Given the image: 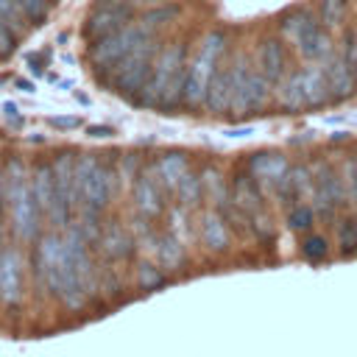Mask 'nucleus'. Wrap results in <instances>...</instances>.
I'll list each match as a JSON object with an SVG mask.
<instances>
[{
	"label": "nucleus",
	"mask_w": 357,
	"mask_h": 357,
	"mask_svg": "<svg viewBox=\"0 0 357 357\" xmlns=\"http://www.w3.org/2000/svg\"><path fill=\"white\" fill-rule=\"evenodd\" d=\"M226 50V33L223 31H209L201 39L198 56L187 64V78H184V103L187 106H201L206 100V89H209V78L218 67V59Z\"/></svg>",
	"instance_id": "1"
},
{
	"label": "nucleus",
	"mask_w": 357,
	"mask_h": 357,
	"mask_svg": "<svg viewBox=\"0 0 357 357\" xmlns=\"http://www.w3.org/2000/svg\"><path fill=\"white\" fill-rule=\"evenodd\" d=\"M324 73H326V84H329V98L332 100H346L351 98L354 86H357V75H354V67H351V59H349V50H337L321 61Z\"/></svg>",
	"instance_id": "9"
},
{
	"label": "nucleus",
	"mask_w": 357,
	"mask_h": 357,
	"mask_svg": "<svg viewBox=\"0 0 357 357\" xmlns=\"http://www.w3.org/2000/svg\"><path fill=\"white\" fill-rule=\"evenodd\" d=\"M301 89H304V103L307 106H324L329 98V84H326V73L321 64H310L301 67Z\"/></svg>",
	"instance_id": "12"
},
{
	"label": "nucleus",
	"mask_w": 357,
	"mask_h": 357,
	"mask_svg": "<svg viewBox=\"0 0 357 357\" xmlns=\"http://www.w3.org/2000/svg\"><path fill=\"white\" fill-rule=\"evenodd\" d=\"M0 296L8 304H17L20 301V262H17V254L14 251H8L0 259Z\"/></svg>",
	"instance_id": "19"
},
{
	"label": "nucleus",
	"mask_w": 357,
	"mask_h": 357,
	"mask_svg": "<svg viewBox=\"0 0 357 357\" xmlns=\"http://www.w3.org/2000/svg\"><path fill=\"white\" fill-rule=\"evenodd\" d=\"M293 45H296L298 56H301L304 61H310V64H321V61H326V59L335 53L332 31H326L321 22H315L312 28H307Z\"/></svg>",
	"instance_id": "10"
},
{
	"label": "nucleus",
	"mask_w": 357,
	"mask_h": 357,
	"mask_svg": "<svg viewBox=\"0 0 357 357\" xmlns=\"http://www.w3.org/2000/svg\"><path fill=\"white\" fill-rule=\"evenodd\" d=\"M156 53H159V42H156V33H151L123 61H117L112 67V73H114L112 81H114V86H117L120 95H126L131 100L139 98V92H142V86H145V81L151 75V67H153Z\"/></svg>",
	"instance_id": "3"
},
{
	"label": "nucleus",
	"mask_w": 357,
	"mask_h": 357,
	"mask_svg": "<svg viewBox=\"0 0 357 357\" xmlns=\"http://www.w3.org/2000/svg\"><path fill=\"white\" fill-rule=\"evenodd\" d=\"M212 112H223L231 103V64L229 67H215L212 78H209V89H206V100H204Z\"/></svg>",
	"instance_id": "14"
},
{
	"label": "nucleus",
	"mask_w": 357,
	"mask_h": 357,
	"mask_svg": "<svg viewBox=\"0 0 357 357\" xmlns=\"http://www.w3.org/2000/svg\"><path fill=\"white\" fill-rule=\"evenodd\" d=\"M234 204H237V209L248 212L251 218H254V215H259V212H265V209H262L259 181H257L251 173L237 176V181H234Z\"/></svg>",
	"instance_id": "15"
},
{
	"label": "nucleus",
	"mask_w": 357,
	"mask_h": 357,
	"mask_svg": "<svg viewBox=\"0 0 357 357\" xmlns=\"http://www.w3.org/2000/svg\"><path fill=\"white\" fill-rule=\"evenodd\" d=\"M301 251H304V257H307V259L318 262V259H324V257H326V240H324V237H318V234H312V237H307V240H304Z\"/></svg>",
	"instance_id": "30"
},
{
	"label": "nucleus",
	"mask_w": 357,
	"mask_h": 357,
	"mask_svg": "<svg viewBox=\"0 0 357 357\" xmlns=\"http://www.w3.org/2000/svg\"><path fill=\"white\" fill-rule=\"evenodd\" d=\"M187 173V156L184 153H165L156 162V178L167 187H176V181Z\"/></svg>",
	"instance_id": "21"
},
{
	"label": "nucleus",
	"mask_w": 357,
	"mask_h": 357,
	"mask_svg": "<svg viewBox=\"0 0 357 357\" xmlns=\"http://www.w3.org/2000/svg\"><path fill=\"white\" fill-rule=\"evenodd\" d=\"M318 22V14L312 11V8H290L287 14H282V20H279V33H282V39L284 42H296L307 28H312Z\"/></svg>",
	"instance_id": "16"
},
{
	"label": "nucleus",
	"mask_w": 357,
	"mask_h": 357,
	"mask_svg": "<svg viewBox=\"0 0 357 357\" xmlns=\"http://www.w3.org/2000/svg\"><path fill=\"white\" fill-rule=\"evenodd\" d=\"M134 6H159V3H167V0H131Z\"/></svg>",
	"instance_id": "37"
},
{
	"label": "nucleus",
	"mask_w": 357,
	"mask_h": 357,
	"mask_svg": "<svg viewBox=\"0 0 357 357\" xmlns=\"http://www.w3.org/2000/svg\"><path fill=\"white\" fill-rule=\"evenodd\" d=\"M0 17H3V22L17 33L25 22V17H22V11H20V6H17V0H0Z\"/></svg>",
	"instance_id": "29"
},
{
	"label": "nucleus",
	"mask_w": 357,
	"mask_h": 357,
	"mask_svg": "<svg viewBox=\"0 0 357 357\" xmlns=\"http://www.w3.org/2000/svg\"><path fill=\"white\" fill-rule=\"evenodd\" d=\"M318 22L326 31H337L349 20V0H318Z\"/></svg>",
	"instance_id": "20"
},
{
	"label": "nucleus",
	"mask_w": 357,
	"mask_h": 357,
	"mask_svg": "<svg viewBox=\"0 0 357 357\" xmlns=\"http://www.w3.org/2000/svg\"><path fill=\"white\" fill-rule=\"evenodd\" d=\"M343 198H346V192H343L340 176L329 165H318L312 170V201H315V209L324 218H332L335 209L343 204Z\"/></svg>",
	"instance_id": "8"
},
{
	"label": "nucleus",
	"mask_w": 357,
	"mask_h": 357,
	"mask_svg": "<svg viewBox=\"0 0 357 357\" xmlns=\"http://www.w3.org/2000/svg\"><path fill=\"white\" fill-rule=\"evenodd\" d=\"M86 134L95 137V139H103V137H112L114 128L112 126H103V123H92V126H86Z\"/></svg>",
	"instance_id": "32"
},
{
	"label": "nucleus",
	"mask_w": 357,
	"mask_h": 357,
	"mask_svg": "<svg viewBox=\"0 0 357 357\" xmlns=\"http://www.w3.org/2000/svg\"><path fill=\"white\" fill-rule=\"evenodd\" d=\"M226 137H248V134H254V128L251 126H245V128H229V131H223Z\"/></svg>",
	"instance_id": "35"
},
{
	"label": "nucleus",
	"mask_w": 357,
	"mask_h": 357,
	"mask_svg": "<svg viewBox=\"0 0 357 357\" xmlns=\"http://www.w3.org/2000/svg\"><path fill=\"white\" fill-rule=\"evenodd\" d=\"M134 198H137V206L145 215H153L159 209V181L151 178V176H139L137 187H134Z\"/></svg>",
	"instance_id": "22"
},
{
	"label": "nucleus",
	"mask_w": 357,
	"mask_h": 357,
	"mask_svg": "<svg viewBox=\"0 0 357 357\" xmlns=\"http://www.w3.org/2000/svg\"><path fill=\"white\" fill-rule=\"evenodd\" d=\"M22 17L31 22V25H42L47 22V14H50V0H17Z\"/></svg>",
	"instance_id": "25"
},
{
	"label": "nucleus",
	"mask_w": 357,
	"mask_h": 357,
	"mask_svg": "<svg viewBox=\"0 0 357 357\" xmlns=\"http://www.w3.org/2000/svg\"><path fill=\"white\" fill-rule=\"evenodd\" d=\"M312 206H307V204H296V206H290V212H287V223H290V229H310L312 226Z\"/></svg>",
	"instance_id": "28"
},
{
	"label": "nucleus",
	"mask_w": 357,
	"mask_h": 357,
	"mask_svg": "<svg viewBox=\"0 0 357 357\" xmlns=\"http://www.w3.org/2000/svg\"><path fill=\"white\" fill-rule=\"evenodd\" d=\"M201 187H204V178L195 176V173H184L178 181H176V190H178V198L184 204H192L201 198Z\"/></svg>",
	"instance_id": "26"
},
{
	"label": "nucleus",
	"mask_w": 357,
	"mask_h": 357,
	"mask_svg": "<svg viewBox=\"0 0 357 357\" xmlns=\"http://www.w3.org/2000/svg\"><path fill=\"white\" fill-rule=\"evenodd\" d=\"M176 17H178V6H176V3H159V6H148V11H142L139 22H142L145 28L156 31V28L167 25L170 20H176Z\"/></svg>",
	"instance_id": "23"
},
{
	"label": "nucleus",
	"mask_w": 357,
	"mask_h": 357,
	"mask_svg": "<svg viewBox=\"0 0 357 357\" xmlns=\"http://www.w3.org/2000/svg\"><path fill=\"white\" fill-rule=\"evenodd\" d=\"M201 234H204V243L209 248H215V251H223L229 245V231H226V226H223V220L218 215H206Z\"/></svg>",
	"instance_id": "24"
},
{
	"label": "nucleus",
	"mask_w": 357,
	"mask_h": 357,
	"mask_svg": "<svg viewBox=\"0 0 357 357\" xmlns=\"http://www.w3.org/2000/svg\"><path fill=\"white\" fill-rule=\"evenodd\" d=\"M3 109H6V114H8V117H14V114H17V106H14L11 100H8V103H3Z\"/></svg>",
	"instance_id": "38"
},
{
	"label": "nucleus",
	"mask_w": 357,
	"mask_h": 357,
	"mask_svg": "<svg viewBox=\"0 0 357 357\" xmlns=\"http://www.w3.org/2000/svg\"><path fill=\"white\" fill-rule=\"evenodd\" d=\"M31 195L36 201V209L50 215V209H53V167L50 165H36L33 167Z\"/></svg>",
	"instance_id": "18"
},
{
	"label": "nucleus",
	"mask_w": 357,
	"mask_h": 357,
	"mask_svg": "<svg viewBox=\"0 0 357 357\" xmlns=\"http://www.w3.org/2000/svg\"><path fill=\"white\" fill-rule=\"evenodd\" d=\"M151 33H153L151 28H145L142 22H134V20H131V22L123 25L120 31L89 42V45H92V47H89V61H92V67H95L98 73L112 70L117 61H123V59H126L142 39H148Z\"/></svg>",
	"instance_id": "4"
},
{
	"label": "nucleus",
	"mask_w": 357,
	"mask_h": 357,
	"mask_svg": "<svg viewBox=\"0 0 357 357\" xmlns=\"http://www.w3.org/2000/svg\"><path fill=\"white\" fill-rule=\"evenodd\" d=\"M349 50V59H351V67H354V75H357V36H351V42L346 45Z\"/></svg>",
	"instance_id": "34"
},
{
	"label": "nucleus",
	"mask_w": 357,
	"mask_h": 357,
	"mask_svg": "<svg viewBox=\"0 0 357 357\" xmlns=\"http://www.w3.org/2000/svg\"><path fill=\"white\" fill-rule=\"evenodd\" d=\"M8 181H6V198L14 209V226L22 237H33L36 231V218H39V209H36V201L31 195V184L25 178V170L20 167L17 159L8 162Z\"/></svg>",
	"instance_id": "5"
},
{
	"label": "nucleus",
	"mask_w": 357,
	"mask_h": 357,
	"mask_svg": "<svg viewBox=\"0 0 357 357\" xmlns=\"http://www.w3.org/2000/svg\"><path fill=\"white\" fill-rule=\"evenodd\" d=\"M181 67H184V47L173 45V47L159 50L156 59H153L151 75H148V81H145V86H142V92H139L137 100L145 103V106L162 103L165 95H167V89H170V84H173V78H176V73Z\"/></svg>",
	"instance_id": "6"
},
{
	"label": "nucleus",
	"mask_w": 357,
	"mask_h": 357,
	"mask_svg": "<svg viewBox=\"0 0 357 357\" xmlns=\"http://www.w3.org/2000/svg\"><path fill=\"white\" fill-rule=\"evenodd\" d=\"M287 159L282 153H273V151H262V153H254L251 162H248V173L257 178V181H271L276 184L284 173H287Z\"/></svg>",
	"instance_id": "13"
},
{
	"label": "nucleus",
	"mask_w": 357,
	"mask_h": 357,
	"mask_svg": "<svg viewBox=\"0 0 357 357\" xmlns=\"http://www.w3.org/2000/svg\"><path fill=\"white\" fill-rule=\"evenodd\" d=\"M14 45H17V33L3 22V17H0V56H8L11 50H14Z\"/></svg>",
	"instance_id": "31"
},
{
	"label": "nucleus",
	"mask_w": 357,
	"mask_h": 357,
	"mask_svg": "<svg viewBox=\"0 0 357 357\" xmlns=\"http://www.w3.org/2000/svg\"><path fill=\"white\" fill-rule=\"evenodd\" d=\"M276 100H279V106H284V109H290V112L307 109V103H304V89H301V70L287 73V75L276 84Z\"/></svg>",
	"instance_id": "17"
},
{
	"label": "nucleus",
	"mask_w": 357,
	"mask_h": 357,
	"mask_svg": "<svg viewBox=\"0 0 357 357\" xmlns=\"http://www.w3.org/2000/svg\"><path fill=\"white\" fill-rule=\"evenodd\" d=\"M131 20H134V3L131 0H98L95 8L86 14L81 33L89 42H95L100 36H109V33L120 31Z\"/></svg>",
	"instance_id": "7"
},
{
	"label": "nucleus",
	"mask_w": 357,
	"mask_h": 357,
	"mask_svg": "<svg viewBox=\"0 0 357 357\" xmlns=\"http://www.w3.org/2000/svg\"><path fill=\"white\" fill-rule=\"evenodd\" d=\"M268 95H271V81L245 56L234 59L231 61V103H229V109L234 114H251L265 106Z\"/></svg>",
	"instance_id": "2"
},
{
	"label": "nucleus",
	"mask_w": 357,
	"mask_h": 357,
	"mask_svg": "<svg viewBox=\"0 0 357 357\" xmlns=\"http://www.w3.org/2000/svg\"><path fill=\"white\" fill-rule=\"evenodd\" d=\"M17 89H22V92H28V95H31V92H36V86H33L31 81H22V78L17 81Z\"/></svg>",
	"instance_id": "36"
},
{
	"label": "nucleus",
	"mask_w": 357,
	"mask_h": 357,
	"mask_svg": "<svg viewBox=\"0 0 357 357\" xmlns=\"http://www.w3.org/2000/svg\"><path fill=\"white\" fill-rule=\"evenodd\" d=\"M47 123L53 126V128H75L78 126V117H47Z\"/></svg>",
	"instance_id": "33"
},
{
	"label": "nucleus",
	"mask_w": 357,
	"mask_h": 357,
	"mask_svg": "<svg viewBox=\"0 0 357 357\" xmlns=\"http://www.w3.org/2000/svg\"><path fill=\"white\" fill-rule=\"evenodd\" d=\"M257 70L271 81V84H279L284 75H287V53H284V39H262L259 47H257V59H254Z\"/></svg>",
	"instance_id": "11"
},
{
	"label": "nucleus",
	"mask_w": 357,
	"mask_h": 357,
	"mask_svg": "<svg viewBox=\"0 0 357 357\" xmlns=\"http://www.w3.org/2000/svg\"><path fill=\"white\" fill-rule=\"evenodd\" d=\"M337 243H340V251H343V254H351V251L357 248V220H354V218H349V220L340 223V229H337Z\"/></svg>",
	"instance_id": "27"
}]
</instances>
